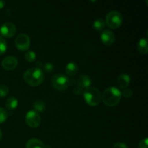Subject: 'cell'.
<instances>
[{
	"label": "cell",
	"mask_w": 148,
	"mask_h": 148,
	"mask_svg": "<svg viewBox=\"0 0 148 148\" xmlns=\"http://www.w3.org/2000/svg\"><path fill=\"white\" fill-rule=\"evenodd\" d=\"M9 92H10V89H9L7 85H0V98L5 97L6 95H8Z\"/></svg>",
	"instance_id": "22"
},
{
	"label": "cell",
	"mask_w": 148,
	"mask_h": 148,
	"mask_svg": "<svg viewBox=\"0 0 148 148\" xmlns=\"http://www.w3.org/2000/svg\"><path fill=\"white\" fill-rule=\"evenodd\" d=\"M5 5V1H3V0H0V10L2 9L3 7Z\"/></svg>",
	"instance_id": "29"
},
{
	"label": "cell",
	"mask_w": 148,
	"mask_h": 148,
	"mask_svg": "<svg viewBox=\"0 0 148 148\" xmlns=\"http://www.w3.org/2000/svg\"><path fill=\"white\" fill-rule=\"evenodd\" d=\"M121 95H123L126 98H130L131 97H132L133 91L130 88H125L123 92H121Z\"/></svg>",
	"instance_id": "23"
},
{
	"label": "cell",
	"mask_w": 148,
	"mask_h": 148,
	"mask_svg": "<svg viewBox=\"0 0 148 148\" xmlns=\"http://www.w3.org/2000/svg\"><path fill=\"white\" fill-rule=\"evenodd\" d=\"M82 95L85 102L90 106H96L99 105L102 100V95L100 90L94 87H90L84 90Z\"/></svg>",
	"instance_id": "3"
},
{
	"label": "cell",
	"mask_w": 148,
	"mask_h": 148,
	"mask_svg": "<svg viewBox=\"0 0 148 148\" xmlns=\"http://www.w3.org/2000/svg\"><path fill=\"white\" fill-rule=\"evenodd\" d=\"M1 139H2V132L0 130V141L1 140Z\"/></svg>",
	"instance_id": "30"
},
{
	"label": "cell",
	"mask_w": 148,
	"mask_h": 148,
	"mask_svg": "<svg viewBox=\"0 0 148 148\" xmlns=\"http://www.w3.org/2000/svg\"><path fill=\"white\" fill-rule=\"evenodd\" d=\"M33 107L35 109V111L38 112H43L46 110V103H45L44 101H43L42 100L38 99L33 102Z\"/></svg>",
	"instance_id": "17"
},
{
	"label": "cell",
	"mask_w": 148,
	"mask_h": 148,
	"mask_svg": "<svg viewBox=\"0 0 148 148\" xmlns=\"http://www.w3.org/2000/svg\"><path fill=\"white\" fill-rule=\"evenodd\" d=\"M121 98V92L116 87H109L103 91L102 101L106 106L113 107L120 102Z\"/></svg>",
	"instance_id": "2"
},
{
	"label": "cell",
	"mask_w": 148,
	"mask_h": 148,
	"mask_svg": "<svg viewBox=\"0 0 148 148\" xmlns=\"http://www.w3.org/2000/svg\"><path fill=\"white\" fill-rule=\"evenodd\" d=\"M137 50L142 54H147L148 52L147 39L145 38H141L137 43Z\"/></svg>",
	"instance_id": "14"
},
{
	"label": "cell",
	"mask_w": 148,
	"mask_h": 148,
	"mask_svg": "<svg viewBox=\"0 0 148 148\" xmlns=\"http://www.w3.org/2000/svg\"><path fill=\"white\" fill-rule=\"evenodd\" d=\"M115 35L111 30H103L101 34V40L106 46H110L115 42Z\"/></svg>",
	"instance_id": "10"
},
{
	"label": "cell",
	"mask_w": 148,
	"mask_h": 148,
	"mask_svg": "<svg viewBox=\"0 0 148 148\" xmlns=\"http://www.w3.org/2000/svg\"><path fill=\"white\" fill-rule=\"evenodd\" d=\"M43 62H41V61H38L37 62H36V68H39V69H40L41 67H43Z\"/></svg>",
	"instance_id": "28"
},
{
	"label": "cell",
	"mask_w": 148,
	"mask_h": 148,
	"mask_svg": "<svg viewBox=\"0 0 148 148\" xmlns=\"http://www.w3.org/2000/svg\"><path fill=\"white\" fill-rule=\"evenodd\" d=\"M147 141L148 140L147 137L143 139V140L140 142V143H139V148H148Z\"/></svg>",
	"instance_id": "25"
},
{
	"label": "cell",
	"mask_w": 148,
	"mask_h": 148,
	"mask_svg": "<svg viewBox=\"0 0 148 148\" xmlns=\"http://www.w3.org/2000/svg\"><path fill=\"white\" fill-rule=\"evenodd\" d=\"M23 79L28 85L36 87L43 82L44 79V74L41 69L36 67L30 68L25 72Z\"/></svg>",
	"instance_id": "1"
},
{
	"label": "cell",
	"mask_w": 148,
	"mask_h": 148,
	"mask_svg": "<svg viewBox=\"0 0 148 148\" xmlns=\"http://www.w3.org/2000/svg\"><path fill=\"white\" fill-rule=\"evenodd\" d=\"M7 117H8V113L7 110L0 107V124L4 123L7 119Z\"/></svg>",
	"instance_id": "20"
},
{
	"label": "cell",
	"mask_w": 148,
	"mask_h": 148,
	"mask_svg": "<svg viewBox=\"0 0 148 148\" xmlns=\"http://www.w3.org/2000/svg\"><path fill=\"white\" fill-rule=\"evenodd\" d=\"M131 81L130 75L128 74L122 73L119 76L117 79V85L120 88H127L129 86Z\"/></svg>",
	"instance_id": "11"
},
{
	"label": "cell",
	"mask_w": 148,
	"mask_h": 148,
	"mask_svg": "<svg viewBox=\"0 0 148 148\" xmlns=\"http://www.w3.org/2000/svg\"><path fill=\"white\" fill-rule=\"evenodd\" d=\"M18 105V100L17 99L16 97L11 96L9 98H7L5 102V106L10 111H13L15 109Z\"/></svg>",
	"instance_id": "16"
},
{
	"label": "cell",
	"mask_w": 148,
	"mask_h": 148,
	"mask_svg": "<svg viewBox=\"0 0 148 148\" xmlns=\"http://www.w3.org/2000/svg\"><path fill=\"white\" fill-rule=\"evenodd\" d=\"M16 26L12 23H5L0 27V33L5 38H11L16 33Z\"/></svg>",
	"instance_id": "8"
},
{
	"label": "cell",
	"mask_w": 148,
	"mask_h": 148,
	"mask_svg": "<svg viewBox=\"0 0 148 148\" xmlns=\"http://www.w3.org/2000/svg\"><path fill=\"white\" fill-rule=\"evenodd\" d=\"M66 73L69 76H74L77 73L78 70H79V66H78L77 64L75 62H69L66 64Z\"/></svg>",
	"instance_id": "13"
},
{
	"label": "cell",
	"mask_w": 148,
	"mask_h": 148,
	"mask_svg": "<svg viewBox=\"0 0 148 148\" xmlns=\"http://www.w3.org/2000/svg\"><path fill=\"white\" fill-rule=\"evenodd\" d=\"M14 43L19 50L27 51L30 45V37L25 33H21L16 37Z\"/></svg>",
	"instance_id": "7"
},
{
	"label": "cell",
	"mask_w": 148,
	"mask_h": 148,
	"mask_svg": "<svg viewBox=\"0 0 148 148\" xmlns=\"http://www.w3.org/2000/svg\"><path fill=\"white\" fill-rule=\"evenodd\" d=\"M105 20L101 18L95 20L93 23V27L95 28V30H98V31H102V30H103V29L105 28Z\"/></svg>",
	"instance_id": "18"
},
{
	"label": "cell",
	"mask_w": 148,
	"mask_h": 148,
	"mask_svg": "<svg viewBox=\"0 0 148 148\" xmlns=\"http://www.w3.org/2000/svg\"><path fill=\"white\" fill-rule=\"evenodd\" d=\"M43 67L44 71L47 72H51L54 69V66L53 65V64L50 63V62H46L43 65Z\"/></svg>",
	"instance_id": "24"
},
{
	"label": "cell",
	"mask_w": 148,
	"mask_h": 148,
	"mask_svg": "<svg viewBox=\"0 0 148 148\" xmlns=\"http://www.w3.org/2000/svg\"><path fill=\"white\" fill-rule=\"evenodd\" d=\"M25 122L31 128H37L40 126L41 118L37 111L30 110L25 115Z\"/></svg>",
	"instance_id": "6"
},
{
	"label": "cell",
	"mask_w": 148,
	"mask_h": 148,
	"mask_svg": "<svg viewBox=\"0 0 148 148\" xmlns=\"http://www.w3.org/2000/svg\"><path fill=\"white\" fill-rule=\"evenodd\" d=\"M73 92L74 93L77 94V95H79V94H82V92H83V89L81 88L80 87L77 86L75 87V88L73 89Z\"/></svg>",
	"instance_id": "26"
},
{
	"label": "cell",
	"mask_w": 148,
	"mask_h": 148,
	"mask_svg": "<svg viewBox=\"0 0 148 148\" xmlns=\"http://www.w3.org/2000/svg\"><path fill=\"white\" fill-rule=\"evenodd\" d=\"M78 86L80 87L82 89H86V88H90L92 84V80L90 77L87 75H81L79 77L77 80Z\"/></svg>",
	"instance_id": "12"
},
{
	"label": "cell",
	"mask_w": 148,
	"mask_h": 148,
	"mask_svg": "<svg viewBox=\"0 0 148 148\" xmlns=\"http://www.w3.org/2000/svg\"><path fill=\"white\" fill-rule=\"evenodd\" d=\"M122 15L116 10H111L106 16V25L111 29L118 28L122 24Z\"/></svg>",
	"instance_id": "4"
},
{
	"label": "cell",
	"mask_w": 148,
	"mask_h": 148,
	"mask_svg": "<svg viewBox=\"0 0 148 148\" xmlns=\"http://www.w3.org/2000/svg\"><path fill=\"white\" fill-rule=\"evenodd\" d=\"M7 44L6 40L0 36V55H2L7 51Z\"/></svg>",
	"instance_id": "21"
},
{
	"label": "cell",
	"mask_w": 148,
	"mask_h": 148,
	"mask_svg": "<svg viewBox=\"0 0 148 148\" xmlns=\"http://www.w3.org/2000/svg\"><path fill=\"white\" fill-rule=\"evenodd\" d=\"M51 84L54 89L63 91L67 89L69 87V79L64 74H56L52 77Z\"/></svg>",
	"instance_id": "5"
},
{
	"label": "cell",
	"mask_w": 148,
	"mask_h": 148,
	"mask_svg": "<svg viewBox=\"0 0 148 148\" xmlns=\"http://www.w3.org/2000/svg\"><path fill=\"white\" fill-rule=\"evenodd\" d=\"M26 148H45V145L38 139L32 138L26 143Z\"/></svg>",
	"instance_id": "15"
},
{
	"label": "cell",
	"mask_w": 148,
	"mask_h": 148,
	"mask_svg": "<svg viewBox=\"0 0 148 148\" xmlns=\"http://www.w3.org/2000/svg\"><path fill=\"white\" fill-rule=\"evenodd\" d=\"M25 59L27 62H30V63H33L35 62L36 59V54L33 51H27L25 53Z\"/></svg>",
	"instance_id": "19"
},
{
	"label": "cell",
	"mask_w": 148,
	"mask_h": 148,
	"mask_svg": "<svg viewBox=\"0 0 148 148\" xmlns=\"http://www.w3.org/2000/svg\"><path fill=\"white\" fill-rule=\"evenodd\" d=\"M113 148H128L127 145L123 143H117L114 145Z\"/></svg>",
	"instance_id": "27"
},
{
	"label": "cell",
	"mask_w": 148,
	"mask_h": 148,
	"mask_svg": "<svg viewBox=\"0 0 148 148\" xmlns=\"http://www.w3.org/2000/svg\"><path fill=\"white\" fill-rule=\"evenodd\" d=\"M18 60L14 56H7L1 62V66L6 70H13L17 67Z\"/></svg>",
	"instance_id": "9"
}]
</instances>
